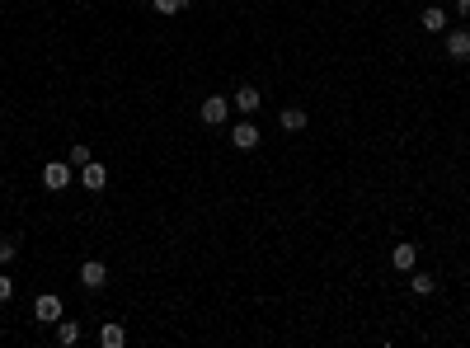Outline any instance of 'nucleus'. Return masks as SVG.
Instances as JSON below:
<instances>
[{
  "label": "nucleus",
  "instance_id": "obj_8",
  "mask_svg": "<svg viewBox=\"0 0 470 348\" xmlns=\"http://www.w3.org/2000/svg\"><path fill=\"white\" fill-rule=\"evenodd\" d=\"M259 104H264V95H259L254 85H240V90H235V109H240V113H254Z\"/></svg>",
  "mask_w": 470,
  "mask_h": 348
},
{
  "label": "nucleus",
  "instance_id": "obj_9",
  "mask_svg": "<svg viewBox=\"0 0 470 348\" xmlns=\"http://www.w3.org/2000/svg\"><path fill=\"white\" fill-rule=\"evenodd\" d=\"M99 344H104V348H123L127 344V330L118 325V320H109V325L99 330Z\"/></svg>",
  "mask_w": 470,
  "mask_h": 348
},
{
  "label": "nucleus",
  "instance_id": "obj_10",
  "mask_svg": "<svg viewBox=\"0 0 470 348\" xmlns=\"http://www.w3.org/2000/svg\"><path fill=\"white\" fill-rule=\"evenodd\" d=\"M278 127L282 132H306V109H282Z\"/></svg>",
  "mask_w": 470,
  "mask_h": 348
},
{
  "label": "nucleus",
  "instance_id": "obj_13",
  "mask_svg": "<svg viewBox=\"0 0 470 348\" xmlns=\"http://www.w3.org/2000/svg\"><path fill=\"white\" fill-rule=\"evenodd\" d=\"M80 339V325L76 320H62V325H57V344H76Z\"/></svg>",
  "mask_w": 470,
  "mask_h": 348
},
{
  "label": "nucleus",
  "instance_id": "obj_15",
  "mask_svg": "<svg viewBox=\"0 0 470 348\" xmlns=\"http://www.w3.org/2000/svg\"><path fill=\"white\" fill-rule=\"evenodd\" d=\"M151 5H156V15H179V10H184L179 0H151Z\"/></svg>",
  "mask_w": 470,
  "mask_h": 348
},
{
  "label": "nucleus",
  "instance_id": "obj_17",
  "mask_svg": "<svg viewBox=\"0 0 470 348\" xmlns=\"http://www.w3.org/2000/svg\"><path fill=\"white\" fill-rule=\"evenodd\" d=\"M15 254H19V245H15V240H0V264H10Z\"/></svg>",
  "mask_w": 470,
  "mask_h": 348
},
{
  "label": "nucleus",
  "instance_id": "obj_16",
  "mask_svg": "<svg viewBox=\"0 0 470 348\" xmlns=\"http://www.w3.org/2000/svg\"><path fill=\"white\" fill-rule=\"evenodd\" d=\"M71 165H76V170L80 165H90V146H71Z\"/></svg>",
  "mask_w": 470,
  "mask_h": 348
},
{
  "label": "nucleus",
  "instance_id": "obj_12",
  "mask_svg": "<svg viewBox=\"0 0 470 348\" xmlns=\"http://www.w3.org/2000/svg\"><path fill=\"white\" fill-rule=\"evenodd\" d=\"M423 29L442 33V29H447V10H423Z\"/></svg>",
  "mask_w": 470,
  "mask_h": 348
},
{
  "label": "nucleus",
  "instance_id": "obj_2",
  "mask_svg": "<svg viewBox=\"0 0 470 348\" xmlns=\"http://www.w3.org/2000/svg\"><path fill=\"white\" fill-rule=\"evenodd\" d=\"M33 316L43 320V325H57V320H62V297H52V292L38 297V301H33Z\"/></svg>",
  "mask_w": 470,
  "mask_h": 348
},
{
  "label": "nucleus",
  "instance_id": "obj_3",
  "mask_svg": "<svg viewBox=\"0 0 470 348\" xmlns=\"http://www.w3.org/2000/svg\"><path fill=\"white\" fill-rule=\"evenodd\" d=\"M71 170H76V165H47V170H43V189L47 193H62L66 184H71Z\"/></svg>",
  "mask_w": 470,
  "mask_h": 348
},
{
  "label": "nucleus",
  "instance_id": "obj_1",
  "mask_svg": "<svg viewBox=\"0 0 470 348\" xmlns=\"http://www.w3.org/2000/svg\"><path fill=\"white\" fill-rule=\"evenodd\" d=\"M226 118H231V104H226L221 95L203 99V123H207V127H226Z\"/></svg>",
  "mask_w": 470,
  "mask_h": 348
},
{
  "label": "nucleus",
  "instance_id": "obj_20",
  "mask_svg": "<svg viewBox=\"0 0 470 348\" xmlns=\"http://www.w3.org/2000/svg\"><path fill=\"white\" fill-rule=\"evenodd\" d=\"M179 5H184V10H188V5H193V0H179Z\"/></svg>",
  "mask_w": 470,
  "mask_h": 348
},
{
  "label": "nucleus",
  "instance_id": "obj_14",
  "mask_svg": "<svg viewBox=\"0 0 470 348\" xmlns=\"http://www.w3.org/2000/svg\"><path fill=\"white\" fill-rule=\"evenodd\" d=\"M409 287H414L419 297H428V292H433V278H428V273H414V278H409Z\"/></svg>",
  "mask_w": 470,
  "mask_h": 348
},
{
  "label": "nucleus",
  "instance_id": "obj_11",
  "mask_svg": "<svg viewBox=\"0 0 470 348\" xmlns=\"http://www.w3.org/2000/svg\"><path fill=\"white\" fill-rule=\"evenodd\" d=\"M414 259H419V250H414V245H395V254H391V264H395L400 273L414 269Z\"/></svg>",
  "mask_w": 470,
  "mask_h": 348
},
{
  "label": "nucleus",
  "instance_id": "obj_19",
  "mask_svg": "<svg viewBox=\"0 0 470 348\" xmlns=\"http://www.w3.org/2000/svg\"><path fill=\"white\" fill-rule=\"evenodd\" d=\"M456 15H470V0H456Z\"/></svg>",
  "mask_w": 470,
  "mask_h": 348
},
{
  "label": "nucleus",
  "instance_id": "obj_6",
  "mask_svg": "<svg viewBox=\"0 0 470 348\" xmlns=\"http://www.w3.org/2000/svg\"><path fill=\"white\" fill-rule=\"evenodd\" d=\"M447 57H452V62H470V33L466 29L447 33Z\"/></svg>",
  "mask_w": 470,
  "mask_h": 348
},
{
  "label": "nucleus",
  "instance_id": "obj_18",
  "mask_svg": "<svg viewBox=\"0 0 470 348\" xmlns=\"http://www.w3.org/2000/svg\"><path fill=\"white\" fill-rule=\"evenodd\" d=\"M15 297V283H10V278H0V301H10Z\"/></svg>",
  "mask_w": 470,
  "mask_h": 348
},
{
  "label": "nucleus",
  "instance_id": "obj_7",
  "mask_svg": "<svg viewBox=\"0 0 470 348\" xmlns=\"http://www.w3.org/2000/svg\"><path fill=\"white\" fill-rule=\"evenodd\" d=\"M80 179H85V189H90V193H99L104 184H109V170H104V165H94V160H90V165H80Z\"/></svg>",
  "mask_w": 470,
  "mask_h": 348
},
{
  "label": "nucleus",
  "instance_id": "obj_5",
  "mask_svg": "<svg viewBox=\"0 0 470 348\" xmlns=\"http://www.w3.org/2000/svg\"><path fill=\"white\" fill-rule=\"evenodd\" d=\"M109 283V269H104V264H99V259H90V264H80V287H104Z\"/></svg>",
  "mask_w": 470,
  "mask_h": 348
},
{
  "label": "nucleus",
  "instance_id": "obj_4",
  "mask_svg": "<svg viewBox=\"0 0 470 348\" xmlns=\"http://www.w3.org/2000/svg\"><path fill=\"white\" fill-rule=\"evenodd\" d=\"M231 142H235V151H254V146H259V127H254V123H235L231 127Z\"/></svg>",
  "mask_w": 470,
  "mask_h": 348
}]
</instances>
